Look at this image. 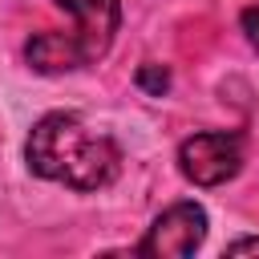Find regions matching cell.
Listing matches in <instances>:
<instances>
[{"mask_svg": "<svg viewBox=\"0 0 259 259\" xmlns=\"http://www.w3.org/2000/svg\"><path fill=\"white\" fill-rule=\"evenodd\" d=\"M24 162L49 182H65L73 190H101L117 178L121 150L109 134L89 130L77 113H45L24 142Z\"/></svg>", "mask_w": 259, "mask_h": 259, "instance_id": "1", "label": "cell"}, {"mask_svg": "<svg viewBox=\"0 0 259 259\" xmlns=\"http://www.w3.org/2000/svg\"><path fill=\"white\" fill-rule=\"evenodd\" d=\"M24 61L36 73H49V77L53 73H73V69L89 65L85 53H81V45L73 40V32H36L24 45Z\"/></svg>", "mask_w": 259, "mask_h": 259, "instance_id": "5", "label": "cell"}, {"mask_svg": "<svg viewBox=\"0 0 259 259\" xmlns=\"http://www.w3.org/2000/svg\"><path fill=\"white\" fill-rule=\"evenodd\" d=\"M138 89H146L150 97H162V93L170 89V73H166L162 65H154V61H150V65H142V69H138Z\"/></svg>", "mask_w": 259, "mask_h": 259, "instance_id": "6", "label": "cell"}, {"mask_svg": "<svg viewBox=\"0 0 259 259\" xmlns=\"http://www.w3.org/2000/svg\"><path fill=\"white\" fill-rule=\"evenodd\" d=\"M178 170L194 186H223L243 170V138L227 130L194 134L178 146Z\"/></svg>", "mask_w": 259, "mask_h": 259, "instance_id": "2", "label": "cell"}, {"mask_svg": "<svg viewBox=\"0 0 259 259\" xmlns=\"http://www.w3.org/2000/svg\"><path fill=\"white\" fill-rule=\"evenodd\" d=\"M243 32H247L251 49H259V4H251V8L243 12Z\"/></svg>", "mask_w": 259, "mask_h": 259, "instance_id": "7", "label": "cell"}, {"mask_svg": "<svg viewBox=\"0 0 259 259\" xmlns=\"http://www.w3.org/2000/svg\"><path fill=\"white\" fill-rule=\"evenodd\" d=\"M57 8H65L73 16V40L81 45L85 61H97L109 53L117 20H121L117 0H57Z\"/></svg>", "mask_w": 259, "mask_h": 259, "instance_id": "4", "label": "cell"}, {"mask_svg": "<svg viewBox=\"0 0 259 259\" xmlns=\"http://www.w3.org/2000/svg\"><path fill=\"white\" fill-rule=\"evenodd\" d=\"M227 255H259V239H235L227 243Z\"/></svg>", "mask_w": 259, "mask_h": 259, "instance_id": "8", "label": "cell"}, {"mask_svg": "<svg viewBox=\"0 0 259 259\" xmlns=\"http://www.w3.org/2000/svg\"><path fill=\"white\" fill-rule=\"evenodd\" d=\"M206 239V210L198 202H174L170 210H162L146 239L138 243V255H150V259H186L202 247Z\"/></svg>", "mask_w": 259, "mask_h": 259, "instance_id": "3", "label": "cell"}]
</instances>
